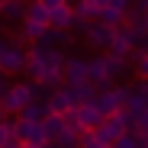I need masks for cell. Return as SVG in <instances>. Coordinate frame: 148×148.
Returning <instances> with one entry per match:
<instances>
[{
  "label": "cell",
  "instance_id": "cell-28",
  "mask_svg": "<svg viewBox=\"0 0 148 148\" xmlns=\"http://www.w3.org/2000/svg\"><path fill=\"white\" fill-rule=\"evenodd\" d=\"M129 13H138V16H148V0H132V10Z\"/></svg>",
  "mask_w": 148,
  "mask_h": 148
},
{
  "label": "cell",
  "instance_id": "cell-6",
  "mask_svg": "<svg viewBox=\"0 0 148 148\" xmlns=\"http://www.w3.org/2000/svg\"><path fill=\"white\" fill-rule=\"evenodd\" d=\"M64 84H68V87L90 84V77H87V58H81V55H68V61H64Z\"/></svg>",
  "mask_w": 148,
  "mask_h": 148
},
{
  "label": "cell",
  "instance_id": "cell-8",
  "mask_svg": "<svg viewBox=\"0 0 148 148\" xmlns=\"http://www.w3.org/2000/svg\"><path fill=\"white\" fill-rule=\"evenodd\" d=\"M84 42L90 48H103V52H110V48H113V29L103 26V23H90L87 32H84Z\"/></svg>",
  "mask_w": 148,
  "mask_h": 148
},
{
  "label": "cell",
  "instance_id": "cell-21",
  "mask_svg": "<svg viewBox=\"0 0 148 148\" xmlns=\"http://www.w3.org/2000/svg\"><path fill=\"white\" fill-rule=\"evenodd\" d=\"M129 61H132V71L138 74V81H148V52H145V55L132 52V55H129Z\"/></svg>",
  "mask_w": 148,
  "mask_h": 148
},
{
  "label": "cell",
  "instance_id": "cell-38",
  "mask_svg": "<svg viewBox=\"0 0 148 148\" xmlns=\"http://www.w3.org/2000/svg\"><path fill=\"white\" fill-rule=\"evenodd\" d=\"M29 3H32V0H29Z\"/></svg>",
  "mask_w": 148,
  "mask_h": 148
},
{
  "label": "cell",
  "instance_id": "cell-14",
  "mask_svg": "<svg viewBox=\"0 0 148 148\" xmlns=\"http://www.w3.org/2000/svg\"><path fill=\"white\" fill-rule=\"evenodd\" d=\"M42 129H45V138H48V145H52V142H58V135L68 129V126H64V116L48 113V116H45V122H42Z\"/></svg>",
  "mask_w": 148,
  "mask_h": 148
},
{
  "label": "cell",
  "instance_id": "cell-7",
  "mask_svg": "<svg viewBox=\"0 0 148 148\" xmlns=\"http://www.w3.org/2000/svg\"><path fill=\"white\" fill-rule=\"evenodd\" d=\"M113 55H132L135 52V29L129 26V23H122V26L113 29V48H110Z\"/></svg>",
  "mask_w": 148,
  "mask_h": 148
},
{
  "label": "cell",
  "instance_id": "cell-18",
  "mask_svg": "<svg viewBox=\"0 0 148 148\" xmlns=\"http://www.w3.org/2000/svg\"><path fill=\"white\" fill-rule=\"evenodd\" d=\"M42 36H45L42 26H36V23H29V19H23V23H19V39H23V42H36V45H39Z\"/></svg>",
  "mask_w": 148,
  "mask_h": 148
},
{
  "label": "cell",
  "instance_id": "cell-9",
  "mask_svg": "<svg viewBox=\"0 0 148 148\" xmlns=\"http://www.w3.org/2000/svg\"><path fill=\"white\" fill-rule=\"evenodd\" d=\"M87 77H90L93 87H100V84L110 81V58H106V52H103V55L87 58Z\"/></svg>",
  "mask_w": 148,
  "mask_h": 148
},
{
  "label": "cell",
  "instance_id": "cell-30",
  "mask_svg": "<svg viewBox=\"0 0 148 148\" xmlns=\"http://www.w3.org/2000/svg\"><path fill=\"white\" fill-rule=\"evenodd\" d=\"M42 3L48 7V13H52V10H58V7H68V3H64V0H42Z\"/></svg>",
  "mask_w": 148,
  "mask_h": 148
},
{
  "label": "cell",
  "instance_id": "cell-31",
  "mask_svg": "<svg viewBox=\"0 0 148 148\" xmlns=\"http://www.w3.org/2000/svg\"><path fill=\"white\" fill-rule=\"evenodd\" d=\"M135 87L142 90V97H145V103H148V81H135Z\"/></svg>",
  "mask_w": 148,
  "mask_h": 148
},
{
  "label": "cell",
  "instance_id": "cell-12",
  "mask_svg": "<svg viewBox=\"0 0 148 148\" xmlns=\"http://www.w3.org/2000/svg\"><path fill=\"white\" fill-rule=\"evenodd\" d=\"M45 106H48V113H55V116H68L71 113V100H68V90L61 87V90H52L45 97Z\"/></svg>",
  "mask_w": 148,
  "mask_h": 148
},
{
  "label": "cell",
  "instance_id": "cell-13",
  "mask_svg": "<svg viewBox=\"0 0 148 148\" xmlns=\"http://www.w3.org/2000/svg\"><path fill=\"white\" fill-rule=\"evenodd\" d=\"M106 58H110V81H113V84L132 71V61H129L126 55H113V52H106Z\"/></svg>",
  "mask_w": 148,
  "mask_h": 148
},
{
  "label": "cell",
  "instance_id": "cell-3",
  "mask_svg": "<svg viewBox=\"0 0 148 148\" xmlns=\"http://www.w3.org/2000/svg\"><path fill=\"white\" fill-rule=\"evenodd\" d=\"M29 64V48L23 39H0V71L3 74H23Z\"/></svg>",
  "mask_w": 148,
  "mask_h": 148
},
{
  "label": "cell",
  "instance_id": "cell-4",
  "mask_svg": "<svg viewBox=\"0 0 148 148\" xmlns=\"http://www.w3.org/2000/svg\"><path fill=\"white\" fill-rule=\"evenodd\" d=\"M97 106L103 116H116L126 110V84H113L106 90H97Z\"/></svg>",
  "mask_w": 148,
  "mask_h": 148
},
{
  "label": "cell",
  "instance_id": "cell-26",
  "mask_svg": "<svg viewBox=\"0 0 148 148\" xmlns=\"http://www.w3.org/2000/svg\"><path fill=\"white\" fill-rule=\"evenodd\" d=\"M113 148H138V135H135V132H129V135H122V138H119V142H116Z\"/></svg>",
  "mask_w": 148,
  "mask_h": 148
},
{
  "label": "cell",
  "instance_id": "cell-34",
  "mask_svg": "<svg viewBox=\"0 0 148 148\" xmlns=\"http://www.w3.org/2000/svg\"><path fill=\"white\" fill-rule=\"evenodd\" d=\"M7 3H16V0H0V7H7Z\"/></svg>",
  "mask_w": 148,
  "mask_h": 148
},
{
  "label": "cell",
  "instance_id": "cell-19",
  "mask_svg": "<svg viewBox=\"0 0 148 148\" xmlns=\"http://www.w3.org/2000/svg\"><path fill=\"white\" fill-rule=\"evenodd\" d=\"M3 19H7V23H23V19H26V3H23V0L7 3V7H3Z\"/></svg>",
  "mask_w": 148,
  "mask_h": 148
},
{
  "label": "cell",
  "instance_id": "cell-17",
  "mask_svg": "<svg viewBox=\"0 0 148 148\" xmlns=\"http://www.w3.org/2000/svg\"><path fill=\"white\" fill-rule=\"evenodd\" d=\"M45 116H48V106H45V100H36V103H29L26 110L19 113V119H29V122H45Z\"/></svg>",
  "mask_w": 148,
  "mask_h": 148
},
{
  "label": "cell",
  "instance_id": "cell-33",
  "mask_svg": "<svg viewBox=\"0 0 148 148\" xmlns=\"http://www.w3.org/2000/svg\"><path fill=\"white\" fill-rule=\"evenodd\" d=\"M93 3H97V7L103 10V7H110V3H113V0H93Z\"/></svg>",
  "mask_w": 148,
  "mask_h": 148
},
{
  "label": "cell",
  "instance_id": "cell-36",
  "mask_svg": "<svg viewBox=\"0 0 148 148\" xmlns=\"http://www.w3.org/2000/svg\"><path fill=\"white\" fill-rule=\"evenodd\" d=\"M0 16H3V7H0Z\"/></svg>",
  "mask_w": 148,
  "mask_h": 148
},
{
  "label": "cell",
  "instance_id": "cell-16",
  "mask_svg": "<svg viewBox=\"0 0 148 148\" xmlns=\"http://www.w3.org/2000/svg\"><path fill=\"white\" fill-rule=\"evenodd\" d=\"M126 110H129V113H142V110H148L145 97H142V90H138L135 84H126Z\"/></svg>",
  "mask_w": 148,
  "mask_h": 148
},
{
  "label": "cell",
  "instance_id": "cell-10",
  "mask_svg": "<svg viewBox=\"0 0 148 148\" xmlns=\"http://www.w3.org/2000/svg\"><path fill=\"white\" fill-rule=\"evenodd\" d=\"M74 113H77V119H81V129H100V122L106 119L97 103H84L81 110H74Z\"/></svg>",
  "mask_w": 148,
  "mask_h": 148
},
{
  "label": "cell",
  "instance_id": "cell-20",
  "mask_svg": "<svg viewBox=\"0 0 148 148\" xmlns=\"http://www.w3.org/2000/svg\"><path fill=\"white\" fill-rule=\"evenodd\" d=\"M97 23H103V26L116 29V26H122V23H126V16L116 13V10H110V7H103V10H100V16H97Z\"/></svg>",
  "mask_w": 148,
  "mask_h": 148
},
{
  "label": "cell",
  "instance_id": "cell-24",
  "mask_svg": "<svg viewBox=\"0 0 148 148\" xmlns=\"http://www.w3.org/2000/svg\"><path fill=\"white\" fill-rule=\"evenodd\" d=\"M16 142V135H13V122H3L0 126V148H10Z\"/></svg>",
  "mask_w": 148,
  "mask_h": 148
},
{
  "label": "cell",
  "instance_id": "cell-15",
  "mask_svg": "<svg viewBox=\"0 0 148 148\" xmlns=\"http://www.w3.org/2000/svg\"><path fill=\"white\" fill-rule=\"evenodd\" d=\"M71 26H74V10H71V7H58V10H52V29L68 32Z\"/></svg>",
  "mask_w": 148,
  "mask_h": 148
},
{
  "label": "cell",
  "instance_id": "cell-29",
  "mask_svg": "<svg viewBox=\"0 0 148 148\" xmlns=\"http://www.w3.org/2000/svg\"><path fill=\"white\" fill-rule=\"evenodd\" d=\"M10 87H13V84H10V74H3V71H0V100L10 93Z\"/></svg>",
  "mask_w": 148,
  "mask_h": 148
},
{
  "label": "cell",
  "instance_id": "cell-32",
  "mask_svg": "<svg viewBox=\"0 0 148 148\" xmlns=\"http://www.w3.org/2000/svg\"><path fill=\"white\" fill-rule=\"evenodd\" d=\"M3 122H10V113L3 110V103H0V126H3Z\"/></svg>",
  "mask_w": 148,
  "mask_h": 148
},
{
  "label": "cell",
  "instance_id": "cell-1",
  "mask_svg": "<svg viewBox=\"0 0 148 148\" xmlns=\"http://www.w3.org/2000/svg\"><path fill=\"white\" fill-rule=\"evenodd\" d=\"M64 48H42V45H32L29 48V64H26V74L29 81H36L45 93L52 90H61L64 87Z\"/></svg>",
  "mask_w": 148,
  "mask_h": 148
},
{
  "label": "cell",
  "instance_id": "cell-2",
  "mask_svg": "<svg viewBox=\"0 0 148 148\" xmlns=\"http://www.w3.org/2000/svg\"><path fill=\"white\" fill-rule=\"evenodd\" d=\"M42 93H45V90H42L36 81H16V84L10 87V93H7L0 103H3V110H7L10 116H19V113L26 110L29 103L42 100ZM45 97H48V93H45Z\"/></svg>",
  "mask_w": 148,
  "mask_h": 148
},
{
  "label": "cell",
  "instance_id": "cell-23",
  "mask_svg": "<svg viewBox=\"0 0 148 148\" xmlns=\"http://www.w3.org/2000/svg\"><path fill=\"white\" fill-rule=\"evenodd\" d=\"M126 23H129V26L142 36V32H148V16H138V13H129L126 16Z\"/></svg>",
  "mask_w": 148,
  "mask_h": 148
},
{
  "label": "cell",
  "instance_id": "cell-22",
  "mask_svg": "<svg viewBox=\"0 0 148 148\" xmlns=\"http://www.w3.org/2000/svg\"><path fill=\"white\" fill-rule=\"evenodd\" d=\"M81 148H110V145H103V138L97 135V129H84L81 132Z\"/></svg>",
  "mask_w": 148,
  "mask_h": 148
},
{
  "label": "cell",
  "instance_id": "cell-37",
  "mask_svg": "<svg viewBox=\"0 0 148 148\" xmlns=\"http://www.w3.org/2000/svg\"><path fill=\"white\" fill-rule=\"evenodd\" d=\"M48 148H55V145H48Z\"/></svg>",
  "mask_w": 148,
  "mask_h": 148
},
{
  "label": "cell",
  "instance_id": "cell-5",
  "mask_svg": "<svg viewBox=\"0 0 148 148\" xmlns=\"http://www.w3.org/2000/svg\"><path fill=\"white\" fill-rule=\"evenodd\" d=\"M13 135H16V142H23V145H36V148H48V138H45V129H42V122H29V119H16V122H13Z\"/></svg>",
  "mask_w": 148,
  "mask_h": 148
},
{
  "label": "cell",
  "instance_id": "cell-25",
  "mask_svg": "<svg viewBox=\"0 0 148 148\" xmlns=\"http://www.w3.org/2000/svg\"><path fill=\"white\" fill-rule=\"evenodd\" d=\"M135 132H138V135H148V110L135 113Z\"/></svg>",
  "mask_w": 148,
  "mask_h": 148
},
{
  "label": "cell",
  "instance_id": "cell-27",
  "mask_svg": "<svg viewBox=\"0 0 148 148\" xmlns=\"http://www.w3.org/2000/svg\"><path fill=\"white\" fill-rule=\"evenodd\" d=\"M135 52H138V55H145V52H148V32H142V36L135 32Z\"/></svg>",
  "mask_w": 148,
  "mask_h": 148
},
{
  "label": "cell",
  "instance_id": "cell-35",
  "mask_svg": "<svg viewBox=\"0 0 148 148\" xmlns=\"http://www.w3.org/2000/svg\"><path fill=\"white\" fill-rule=\"evenodd\" d=\"M23 148H36V145H23Z\"/></svg>",
  "mask_w": 148,
  "mask_h": 148
},
{
  "label": "cell",
  "instance_id": "cell-11",
  "mask_svg": "<svg viewBox=\"0 0 148 148\" xmlns=\"http://www.w3.org/2000/svg\"><path fill=\"white\" fill-rule=\"evenodd\" d=\"M26 19L36 23V26H42V29H52V13H48V7L42 3V0L26 3Z\"/></svg>",
  "mask_w": 148,
  "mask_h": 148
}]
</instances>
